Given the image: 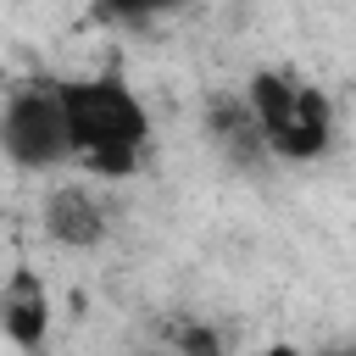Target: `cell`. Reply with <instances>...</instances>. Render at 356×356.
Returning <instances> with one entry per match:
<instances>
[{
	"label": "cell",
	"instance_id": "3957f363",
	"mask_svg": "<svg viewBox=\"0 0 356 356\" xmlns=\"http://www.w3.org/2000/svg\"><path fill=\"white\" fill-rule=\"evenodd\" d=\"M0 150L17 167H28V172H44V167L72 161L56 83H17L6 95V106H0Z\"/></svg>",
	"mask_w": 356,
	"mask_h": 356
},
{
	"label": "cell",
	"instance_id": "9c48e42d",
	"mask_svg": "<svg viewBox=\"0 0 356 356\" xmlns=\"http://www.w3.org/2000/svg\"><path fill=\"white\" fill-rule=\"evenodd\" d=\"M256 356H306V350H295V345H267V350H256Z\"/></svg>",
	"mask_w": 356,
	"mask_h": 356
},
{
	"label": "cell",
	"instance_id": "6da1fadb",
	"mask_svg": "<svg viewBox=\"0 0 356 356\" xmlns=\"http://www.w3.org/2000/svg\"><path fill=\"white\" fill-rule=\"evenodd\" d=\"M56 95H61L72 161H83L100 178H128L145 156V139H150V111L139 106V95L117 72L56 83Z\"/></svg>",
	"mask_w": 356,
	"mask_h": 356
},
{
	"label": "cell",
	"instance_id": "8992f818",
	"mask_svg": "<svg viewBox=\"0 0 356 356\" xmlns=\"http://www.w3.org/2000/svg\"><path fill=\"white\" fill-rule=\"evenodd\" d=\"M206 128H211V139H217V150L228 156V161H256V156H267V145H261V134H256V117H250V106L245 100H217L211 106V117H206Z\"/></svg>",
	"mask_w": 356,
	"mask_h": 356
},
{
	"label": "cell",
	"instance_id": "7a4b0ae2",
	"mask_svg": "<svg viewBox=\"0 0 356 356\" xmlns=\"http://www.w3.org/2000/svg\"><path fill=\"white\" fill-rule=\"evenodd\" d=\"M245 106H250L256 134H261V145L273 156L317 161L334 145V106H328V95L300 83V78H289V72H256Z\"/></svg>",
	"mask_w": 356,
	"mask_h": 356
},
{
	"label": "cell",
	"instance_id": "5b68a950",
	"mask_svg": "<svg viewBox=\"0 0 356 356\" xmlns=\"http://www.w3.org/2000/svg\"><path fill=\"white\" fill-rule=\"evenodd\" d=\"M44 234L67 250H95L106 239V206L89 195V184H61L44 195Z\"/></svg>",
	"mask_w": 356,
	"mask_h": 356
},
{
	"label": "cell",
	"instance_id": "277c9868",
	"mask_svg": "<svg viewBox=\"0 0 356 356\" xmlns=\"http://www.w3.org/2000/svg\"><path fill=\"white\" fill-rule=\"evenodd\" d=\"M0 334L22 350V356H39L44 339H50V289L33 267H11L6 284H0Z\"/></svg>",
	"mask_w": 356,
	"mask_h": 356
},
{
	"label": "cell",
	"instance_id": "52a82bcc",
	"mask_svg": "<svg viewBox=\"0 0 356 356\" xmlns=\"http://www.w3.org/2000/svg\"><path fill=\"white\" fill-rule=\"evenodd\" d=\"M167 339H172L178 356H222V334L211 323H200V317H178L167 328Z\"/></svg>",
	"mask_w": 356,
	"mask_h": 356
},
{
	"label": "cell",
	"instance_id": "ba28073f",
	"mask_svg": "<svg viewBox=\"0 0 356 356\" xmlns=\"http://www.w3.org/2000/svg\"><path fill=\"white\" fill-rule=\"evenodd\" d=\"M100 6H106V17H117V22H150V17L172 11L178 0H100Z\"/></svg>",
	"mask_w": 356,
	"mask_h": 356
}]
</instances>
